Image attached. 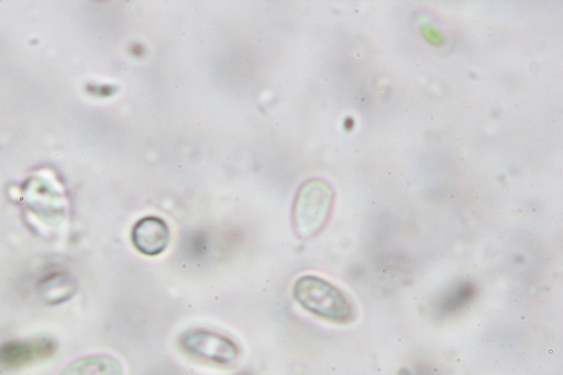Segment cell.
I'll return each mask as SVG.
<instances>
[{"instance_id":"1","label":"cell","mask_w":563,"mask_h":375,"mask_svg":"<svg viewBox=\"0 0 563 375\" xmlns=\"http://www.w3.org/2000/svg\"><path fill=\"white\" fill-rule=\"evenodd\" d=\"M291 294L303 310L320 319L345 323L353 318L354 309L346 295L320 276H299L294 282Z\"/></svg>"},{"instance_id":"2","label":"cell","mask_w":563,"mask_h":375,"mask_svg":"<svg viewBox=\"0 0 563 375\" xmlns=\"http://www.w3.org/2000/svg\"><path fill=\"white\" fill-rule=\"evenodd\" d=\"M334 192L324 180L313 178L298 189L292 206V225L300 239H310L325 225Z\"/></svg>"},{"instance_id":"3","label":"cell","mask_w":563,"mask_h":375,"mask_svg":"<svg viewBox=\"0 0 563 375\" xmlns=\"http://www.w3.org/2000/svg\"><path fill=\"white\" fill-rule=\"evenodd\" d=\"M179 346L188 355L220 366L234 364L240 356L239 345L219 332L194 328L179 337Z\"/></svg>"},{"instance_id":"4","label":"cell","mask_w":563,"mask_h":375,"mask_svg":"<svg viewBox=\"0 0 563 375\" xmlns=\"http://www.w3.org/2000/svg\"><path fill=\"white\" fill-rule=\"evenodd\" d=\"M56 343L48 338L10 341L0 345V370L13 371L48 359Z\"/></svg>"},{"instance_id":"5","label":"cell","mask_w":563,"mask_h":375,"mask_svg":"<svg viewBox=\"0 0 563 375\" xmlns=\"http://www.w3.org/2000/svg\"><path fill=\"white\" fill-rule=\"evenodd\" d=\"M131 239L134 247L141 254L156 256L166 250L170 240V231L162 218L148 216L134 224Z\"/></svg>"},{"instance_id":"6","label":"cell","mask_w":563,"mask_h":375,"mask_svg":"<svg viewBox=\"0 0 563 375\" xmlns=\"http://www.w3.org/2000/svg\"><path fill=\"white\" fill-rule=\"evenodd\" d=\"M59 375H124V368L112 355L92 354L70 362Z\"/></svg>"}]
</instances>
